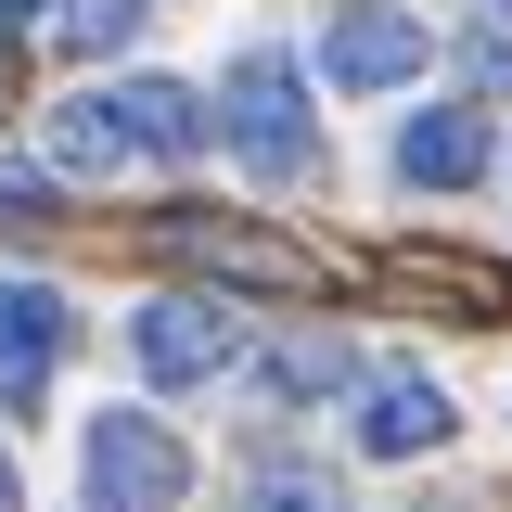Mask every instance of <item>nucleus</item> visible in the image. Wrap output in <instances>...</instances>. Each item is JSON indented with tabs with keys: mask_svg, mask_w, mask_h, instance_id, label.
Instances as JSON below:
<instances>
[{
	"mask_svg": "<svg viewBox=\"0 0 512 512\" xmlns=\"http://www.w3.org/2000/svg\"><path fill=\"white\" fill-rule=\"evenodd\" d=\"M77 474H90V512H180L192 500V448L154 410H90Z\"/></svg>",
	"mask_w": 512,
	"mask_h": 512,
	"instance_id": "1",
	"label": "nucleus"
},
{
	"mask_svg": "<svg viewBox=\"0 0 512 512\" xmlns=\"http://www.w3.org/2000/svg\"><path fill=\"white\" fill-rule=\"evenodd\" d=\"M218 128H231V154H244L256 180H308V167H320L308 90H295V64H282V52H244V64H231V90H218Z\"/></svg>",
	"mask_w": 512,
	"mask_h": 512,
	"instance_id": "2",
	"label": "nucleus"
},
{
	"mask_svg": "<svg viewBox=\"0 0 512 512\" xmlns=\"http://www.w3.org/2000/svg\"><path fill=\"white\" fill-rule=\"evenodd\" d=\"M128 346H141V372L154 384H205L244 359V320L218 308V295H154V308L128 320Z\"/></svg>",
	"mask_w": 512,
	"mask_h": 512,
	"instance_id": "3",
	"label": "nucleus"
},
{
	"mask_svg": "<svg viewBox=\"0 0 512 512\" xmlns=\"http://www.w3.org/2000/svg\"><path fill=\"white\" fill-rule=\"evenodd\" d=\"M423 52H436V39H423L397 0H346V13H333V39H320V64H333L346 90H410Z\"/></svg>",
	"mask_w": 512,
	"mask_h": 512,
	"instance_id": "4",
	"label": "nucleus"
},
{
	"mask_svg": "<svg viewBox=\"0 0 512 512\" xmlns=\"http://www.w3.org/2000/svg\"><path fill=\"white\" fill-rule=\"evenodd\" d=\"M64 333H77V308H64L52 282H0V397H13V410H26V397L52 384Z\"/></svg>",
	"mask_w": 512,
	"mask_h": 512,
	"instance_id": "5",
	"label": "nucleus"
},
{
	"mask_svg": "<svg viewBox=\"0 0 512 512\" xmlns=\"http://www.w3.org/2000/svg\"><path fill=\"white\" fill-rule=\"evenodd\" d=\"M359 448H372V461H423V448H448V397L423 372H372V384H359Z\"/></svg>",
	"mask_w": 512,
	"mask_h": 512,
	"instance_id": "6",
	"label": "nucleus"
},
{
	"mask_svg": "<svg viewBox=\"0 0 512 512\" xmlns=\"http://www.w3.org/2000/svg\"><path fill=\"white\" fill-rule=\"evenodd\" d=\"M397 180H410V192H461V180H487V116H474V103L410 116V128H397Z\"/></svg>",
	"mask_w": 512,
	"mask_h": 512,
	"instance_id": "7",
	"label": "nucleus"
},
{
	"mask_svg": "<svg viewBox=\"0 0 512 512\" xmlns=\"http://www.w3.org/2000/svg\"><path fill=\"white\" fill-rule=\"evenodd\" d=\"M116 128H128V154H205V90H180V77H128L116 90Z\"/></svg>",
	"mask_w": 512,
	"mask_h": 512,
	"instance_id": "8",
	"label": "nucleus"
},
{
	"mask_svg": "<svg viewBox=\"0 0 512 512\" xmlns=\"http://www.w3.org/2000/svg\"><path fill=\"white\" fill-rule=\"evenodd\" d=\"M52 167H64V180H103V167H128L116 103H64V116H52Z\"/></svg>",
	"mask_w": 512,
	"mask_h": 512,
	"instance_id": "9",
	"label": "nucleus"
},
{
	"mask_svg": "<svg viewBox=\"0 0 512 512\" xmlns=\"http://www.w3.org/2000/svg\"><path fill=\"white\" fill-rule=\"evenodd\" d=\"M167 231H180L205 269H244V282H295V256H282V244H256V231H231V218H167Z\"/></svg>",
	"mask_w": 512,
	"mask_h": 512,
	"instance_id": "10",
	"label": "nucleus"
},
{
	"mask_svg": "<svg viewBox=\"0 0 512 512\" xmlns=\"http://www.w3.org/2000/svg\"><path fill=\"white\" fill-rule=\"evenodd\" d=\"M244 512H346V500L320 461H269V474H244Z\"/></svg>",
	"mask_w": 512,
	"mask_h": 512,
	"instance_id": "11",
	"label": "nucleus"
},
{
	"mask_svg": "<svg viewBox=\"0 0 512 512\" xmlns=\"http://www.w3.org/2000/svg\"><path fill=\"white\" fill-rule=\"evenodd\" d=\"M256 384H269V397H333V384H346V346H320V333H308V346H269Z\"/></svg>",
	"mask_w": 512,
	"mask_h": 512,
	"instance_id": "12",
	"label": "nucleus"
},
{
	"mask_svg": "<svg viewBox=\"0 0 512 512\" xmlns=\"http://www.w3.org/2000/svg\"><path fill=\"white\" fill-rule=\"evenodd\" d=\"M141 39V0H64V52H128Z\"/></svg>",
	"mask_w": 512,
	"mask_h": 512,
	"instance_id": "13",
	"label": "nucleus"
},
{
	"mask_svg": "<svg viewBox=\"0 0 512 512\" xmlns=\"http://www.w3.org/2000/svg\"><path fill=\"white\" fill-rule=\"evenodd\" d=\"M461 64H474V90H512V13H500V26H474Z\"/></svg>",
	"mask_w": 512,
	"mask_h": 512,
	"instance_id": "14",
	"label": "nucleus"
},
{
	"mask_svg": "<svg viewBox=\"0 0 512 512\" xmlns=\"http://www.w3.org/2000/svg\"><path fill=\"white\" fill-rule=\"evenodd\" d=\"M39 205H52V180H39L26 154H0V218H39Z\"/></svg>",
	"mask_w": 512,
	"mask_h": 512,
	"instance_id": "15",
	"label": "nucleus"
},
{
	"mask_svg": "<svg viewBox=\"0 0 512 512\" xmlns=\"http://www.w3.org/2000/svg\"><path fill=\"white\" fill-rule=\"evenodd\" d=\"M0 512H26V487H13V461H0Z\"/></svg>",
	"mask_w": 512,
	"mask_h": 512,
	"instance_id": "16",
	"label": "nucleus"
},
{
	"mask_svg": "<svg viewBox=\"0 0 512 512\" xmlns=\"http://www.w3.org/2000/svg\"><path fill=\"white\" fill-rule=\"evenodd\" d=\"M26 13H39V0H0V26H26Z\"/></svg>",
	"mask_w": 512,
	"mask_h": 512,
	"instance_id": "17",
	"label": "nucleus"
},
{
	"mask_svg": "<svg viewBox=\"0 0 512 512\" xmlns=\"http://www.w3.org/2000/svg\"><path fill=\"white\" fill-rule=\"evenodd\" d=\"M0 90H13V64H0Z\"/></svg>",
	"mask_w": 512,
	"mask_h": 512,
	"instance_id": "18",
	"label": "nucleus"
}]
</instances>
